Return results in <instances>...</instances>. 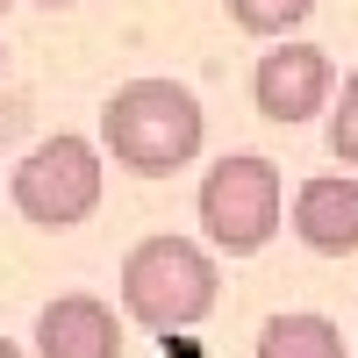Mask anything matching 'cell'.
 <instances>
[{"instance_id":"obj_14","label":"cell","mask_w":358,"mask_h":358,"mask_svg":"<svg viewBox=\"0 0 358 358\" xmlns=\"http://www.w3.org/2000/svg\"><path fill=\"white\" fill-rule=\"evenodd\" d=\"M0 8H15V0H0Z\"/></svg>"},{"instance_id":"obj_5","label":"cell","mask_w":358,"mask_h":358,"mask_svg":"<svg viewBox=\"0 0 358 358\" xmlns=\"http://www.w3.org/2000/svg\"><path fill=\"white\" fill-rule=\"evenodd\" d=\"M330 94H337V65H330L315 43L265 50V57H258V72H251V101H258L265 122H280V129L315 122V115L330 108Z\"/></svg>"},{"instance_id":"obj_8","label":"cell","mask_w":358,"mask_h":358,"mask_svg":"<svg viewBox=\"0 0 358 358\" xmlns=\"http://www.w3.org/2000/svg\"><path fill=\"white\" fill-rule=\"evenodd\" d=\"M251 358H351V344H344V330H337L330 315L287 308V315H273L258 330V351Z\"/></svg>"},{"instance_id":"obj_1","label":"cell","mask_w":358,"mask_h":358,"mask_svg":"<svg viewBox=\"0 0 358 358\" xmlns=\"http://www.w3.org/2000/svg\"><path fill=\"white\" fill-rule=\"evenodd\" d=\"M101 143L108 158L136 179H172L179 165L201 158L208 115L179 79H122L101 108Z\"/></svg>"},{"instance_id":"obj_10","label":"cell","mask_w":358,"mask_h":358,"mask_svg":"<svg viewBox=\"0 0 358 358\" xmlns=\"http://www.w3.org/2000/svg\"><path fill=\"white\" fill-rule=\"evenodd\" d=\"M330 151L358 172V72L344 79V94H337V108H330Z\"/></svg>"},{"instance_id":"obj_7","label":"cell","mask_w":358,"mask_h":358,"mask_svg":"<svg viewBox=\"0 0 358 358\" xmlns=\"http://www.w3.org/2000/svg\"><path fill=\"white\" fill-rule=\"evenodd\" d=\"M294 236L322 258H351L358 251V179H344V172L301 179V194H294Z\"/></svg>"},{"instance_id":"obj_2","label":"cell","mask_w":358,"mask_h":358,"mask_svg":"<svg viewBox=\"0 0 358 358\" xmlns=\"http://www.w3.org/2000/svg\"><path fill=\"white\" fill-rule=\"evenodd\" d=\"M222 273L215 251H201L194 236H143V244L122 258V308L143 330H194V322L215 308Z\"/></svg>"},{"instance_id":"obj_4","label":"cell","mask_w":358,"mask_h":358,"mask_svg":"<svg viewBox=\"0 0 358 358\" xmlns=\"http://www.w3.org/2000/svg\"><path fill=\"white\" fill-rule=\"evenodd\" d=\"M108 143H86V136H43L36 151L15 165V208L22 222L36 229H79L86 215L101 208V187H108V165H101Z\"/></svg>"},{"instance_id":"obj_6","label":"cell","mask_w":358,"mask_h":358,"mask_svg":"<svg viewBox=\"0 0 358 358\" xmlns=\"http://www.w3.org/2000/svg\"><path fill=\"white\" fill-rule=\"evenodd\" d=\"M36 351L43 358H122V322L101 294H57L36 315Z\"/></svg>"},{"instance_id":"obj_11","label":"cell","mask_w":358,"mask_h":358,"mask_svg":"<svg viewBox=\"0 0 358 358\" xmlns=\"http://www.w3.org/2000/svg\"><path fill=\"white\" fill-rule=\"evenodd\" d=\"M0 358H22V351H15V344H8V337H0Z\"/></svg>"},{"instance_id":"obj_9","label":"cell","mask_w":358,"mask_h":358,"mask_svg":"<svg viewBox=\"0 0 358 358\" xmlns=\"http://www.w3.org/2000/svg\"><path fill=\"white\" fill-rule=\"evenodd\" d=\"M222 8L244 36H287V29H301L315 15V0H222Z\"/></svg>"},{"instance_id":"obj_12","label":"cell","mask_w":358,"mask_h":358,"mask_svg":"<svg viewBox=\"0 0 358 358\" xmlns=\"http://www.w3.org/2000/svg\"><path fill=\"white\" fill-rule=\"evenodd\" d=\"M0 72H8V50H0Z\"/></svg>"},{"instance_id":"obj_3","label":"cell","mask_w":358,"mask_h":358,"mask_svg":"<svg viewBox=\"0 0 358 358\" xmlns=\"http://www.w3.org/2000/svg\"><path fill=\"white\" fill-rule=\"evenodd\" d=\"M194 208H201V229H208V244H215V251L258 258V251L280 236V208H287L280 165L258 158V151H236V158H222V165H208Z\"/></svg>"},{"instance_id":"obj_13","label":"cell","mask_w":358,"mask_h":358,"mask_svg":"<svg viewBox=\"0 0 358 358\" xmlns=\"http://www.w3.org/2000/svg\"><path fill=\"white\" fill-rule=\"evenodd\" d=\"M50 8H65V0H50Z\"/></svg>"}]
</instances>
